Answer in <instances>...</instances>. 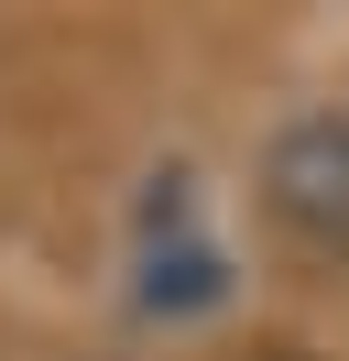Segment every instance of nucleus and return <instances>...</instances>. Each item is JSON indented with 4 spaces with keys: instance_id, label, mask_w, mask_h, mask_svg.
<instances>
[{
    "instance_id": "1",
    "label": "nucleus",
    "mask_w": 349,
    "mask_h": 361,
    "mask_svg": "<svg viewBox=\"0 0 349 361\" xmlns=\"http://www.w3.org/2000/svg\"><path fill=\"white\" fill-rule=\"evenodd\" d=\"M229 295V241L208 219L196 164H153L131 197V307L142 317H208Z\"/></svg>"
},
{
    "instance_id": "2",
    "label": "nucleus",
    "mask_w": 349,
    "mask_h": 361,
    "mask_svg": "<svg viewBox=\"0 0 349 361\" xmlns=\"http://www.w3.org/2000/svg\"><path fill=\"white\" fill-rule=\"evenodd\" d=\"M262 208H273L305 252H349V99L273 132V154H262Z\"/></svg>"
}]
</instances>
